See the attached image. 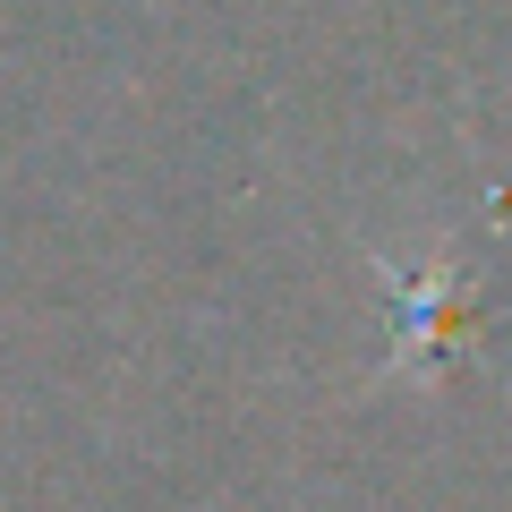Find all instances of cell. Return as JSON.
Wrapping results in <instances>:
<instances>
[{
	"label": "cell",
	"mask_w": 512,
	"mask_h": 512,
	"mask_svg": "<svg viewBox=\"0 0 512 512\" xmlns=\"http://www.w3.org/2000/svg\"><path fill=\"white\" fill-rule=\"evenodd\" d=\"M376 274L402 291V350H393V376H419V367H436V333H453V325H461V248L444 256V265L419 282V291H410L393 265H376Z\"/></svg>",
	"instance_id": "1"
}]
</instances>
